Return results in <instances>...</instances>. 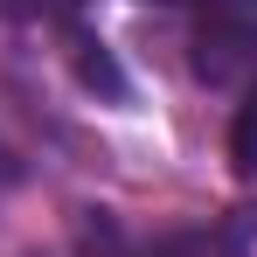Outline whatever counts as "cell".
<instances>
[{
  "label": "cell",
  "instance_id": "obj_1",
  "mask_svg": "<svg viewBox=\"0 0 257 257\" xmlns=\"http://www.w3.org/2000/svg\"><path fill=\"white\" fill-rule=\"evenodd\" d=\"M229 160L243 181H257V90L243 97V111H236V132H229Z\"/></svg>",
  "mask_w": 257,
  "mask_h": 257
},
{
  "label": "cell",
  "instance_id": "obj_4",
  "mask_svg": "<svg viewBox=\"0 0 257 257\" xmlns=\"http://www.w3.org/2000/svg\"><path fill=\"white\" fill-rule=\"evenodd\" d=\"M167 7H195V21H202V14H222V7H257V0H167Z\"/></svg>",
  "mask_w": 257,
  "mask_h": 257
},
{
  "label": "cell",
  "instance_id": "obj_2",
  "mask_svg": "<svg viewBox=\"0 0 257 257\" xmlns=\"http://www.w3.org/2000/svg\"><path fill=\"white\" fill-rule=\"evenodd\" d=\"M160 257H243V250H236L222 229H188V236H167Z\"/></svg>",
  "mask_w": 257,
  "mask_h": 257
},
{
  "label": "cell",
  "instance_id": "obj_3",
  "mask_svg": "<svg viewBox=\"0 0 257 257\" xmlns=\"http://www.w3.org/2000/svg\"><path fill=\"white\" fill-rule=\"evenodd\" d=\"M77 0H0L7 21H49V14H70Z\"/></svg>",
  "mask_w": 257,
  "mask_h": 257
}]
</instances>
